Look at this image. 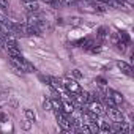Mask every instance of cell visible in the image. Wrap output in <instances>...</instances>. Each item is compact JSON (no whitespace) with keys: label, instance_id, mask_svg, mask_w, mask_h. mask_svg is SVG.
Returning <instances> with one entry per match:
<instances>
[{"label":"cell","instance_id":"cell-1","mask_svg":"<svg viewBox=\"0 0 134 134\" xmlns=\"http://www.w3.org/2000/svg\"><path fill=\"white\" fill-rule=\"evenodd\" d=\"M8 58H10V63L13 65V68L16 71H22V73H33L35 71V66L29 60H25L21 54L19 55H10Z\"/></svg>","mask_w":134,"mask_h":134},{"label":"cell","instance_id":"cell-2","mask_svg":"<svg viewBox=\"0 0 134 134\" xmlns=\"http://www.w3.org/2000/svg\"><path fill=\"white\" fill-rule=\"evenodd\" d=\"M106 114L109 115V118H110L112 121H125V115L121 114L120 109H117V106L107 107V109H106Z\"/></svg>","mask_w":134,"mask_h":134},{"label":"cell","instance_id":"cell-3","mask_svg":"<svg viewBox=\"0 0 134 134\" xmlns=\"http://www.w3.org/2000/svg\"><path fill=\"white\" fill-rule=\"evenodd\" d=\"M63 87L68 90V92H71L73 95H77V93H81V92H82V90H81V85H79L74 79H65Z\"/></svg>","mask_w":134,"mask_h":134},{"label":"cell","instance_id":"cell-4","mask_svg":"<svg viewBox=\"0 0 134 134\" xmlns=\"http://www.w3.org/2000/svg\"><path fill=\"white\" fill-rule=\"evenodd\" d=\"M88 110H92V112H93V114H96L98 117L106 115V107H104L99 101H92V103L88 104Z\"/></svg>","mask_w":134,"mask_h":134},{"label":"cell","instance_id":"cell-5","mask_svg":"<svg viewBox=\"0 0 134 134\" xmlns=\"http://www.w3.org/2000/svg\"><path fill=\"white\" fill-rule=\"evenodd\" d=\"M104 93L115 103V106H118V104H123V95L121 93H118V92H115V90H112V88H107V90H104Z\"/></svg>","mask_w":134,"mask_h":134},{"label":"cell","instance_id":"cell-6","mask_svg":"<svg viewBox=\"0 0 134 134\" xmlns=\"http://www.w3.org/2000/svg\"><path fill=\"white\" fill-rule=\"evenodd\" d=\"M24 8L29 13H38V2L36 0H24Z\"/></svg>","mask_w":134,"mask_h":134},{"label":"cell","instance_id":"cell-7","mask_svg":"<svg viewBox=\"0 0 134 134\" xmlns=\"http://www.w3.org/2000/svg\"><path fill=\"white\" fill-rule=\"evenodd\" d=\"M117 66H118V70L123 73V74H126V76H132V68H131V65H128L126 62H117Z\"/></svg>","mask_w":134,"mask_h":134},{"label":"cell","instance_id":"cell-8","mask_svg":"<svg viewBox=\"0 0 134 134\" xmlns=\"http://www.w3.org/2000/svg\"><path fill=\"white\" fill-rule=\"evenodd\" d=\"M79 101H81L82 104H90V103L95 101V99H93V95H92V93H88V92H81V93H79Z\"/></svg>","mask_w":134,"mask_h":134},{"label":"cell","instance_id":"cell-9","mask_svg":"<svg viewBox=\"0 0 134 134\" xmlns=\"http://www.w3.org/2000/svg\"><path fill=\"white\" fill-rule=\"evenodd\" d=\"M62 110L66 115H70L71 112H74V104L71 101H62Z\"/></svg>","mask_w":134,"mask_h":134},{"label":"cell","instance_id":"cell-10","mask_svg":"<svg viewBox=\"0 0 134 134\" xmlns=\"http://www.w3.org/2000/svg\"><path fill=\"white\" fill-rule=\"evenodd\" d=\"M98 123V128H99V132H110L112 131V126L109 125V121H96Z\"/></svg>","mask_w":134,"mask_h":134},{"label":"cell","instance_id":"cell-11","mask_svg":"<svg viewBox=\"0 0 134 134\" xmlns=\"http://www.w3.org/2000/svg\"><path fill=\"white\" fill-rule=\"evenodd\" d=\"M96 36H98L99 40L107 38V36H109V29H107V27H104V25H103V27H99V29L96 30Z\"/></svg>","mask_w":134,"mask_h":134},{"label":"cell","instance_id":"cell-12","mask_svg":"<svg viewBox=\"0 0 134 134\" xmlns=\"http://www.w3.org/2000/svg\"><path fill=\"white\" fill-rule=\"evenodd\" d=\"M24 115H25V118H27V120H30L32 123L36 120V115H35V112H33L32 109H24Z\"/></svg>","mask_w":134,"mask_h":134},{"label":"cell","instance_id":"cell-13","mask_svg":"<svg viewBox=\"0 0 134 134\" xmlns=\"http://www.w3.org/2000/svg\"><path fill=\"white\" fill-rule=\"evenodd\" d=\"M43 109H44V110H52V109H54L52 99H44V101H43Z\"/></svg>","mask_w":134,"mask_h":134},{"label":"cell","instance_id":"cell-14","mask_svg":"<svg viewBox=\"0 0 134 134\" xmlns=\"http://www.w3.org/2000/svg\"><path fill=\"white\" fill-rule=\"evenodd\" d=\"M71 74H73V77H76V79H81V77H84V74H82L79 70H73V71H71Z\"/></svg>","mask_w":134,"mask_h":134},{"label":"cell","instance_id":"cell-15","mask_svg":"<svg viewBox=\"0 0 134 134\" xmlns=\"http://www.w3.org/2000/svg\"><path fill=\"white\" fill-rule=\"evenodd\" d=\"M96 82H98L99 87H103V88L106 87V79H104V77H96Z\"/></svg>","mask_w":134,"mask_h":134},{"label":"cell","instance_id":"cell-16","mask_svg":"<svg viewBox=\"0 0 134 134\" xmlns=\"http://www.w3.org/2000/svg\"><path fill=\"white\" fill-rule=\"evenodd\" d=\"M40 79H41L43 82H46V84H49V79H51V76H44V74H41V76H40Z\"/></svg>","mask_w":134,"mask_h":134},{"label":"cell","instance_id":"cell-17","mask_svg":"<svg viewBox=\"0 0 134 134\" xmlns=\"http://www.w3.org/2000/svg\"><path fill=\"white\" fill-rule=\"evenodd\" d=\"M30 126H32V121L25 118V121H24V129H30Z\"/></svg>","mask_w":134,"mask_h":134},{"label":"cell","instance_id":"cell-18","mask_svg":"<svg viewBox=\"0 0 134 134\" xmlns=\"http://www.w3.org/2000/svg\"><path fill=\"white\" fill-rule=\"evenodd\" d=\"M8 120V117L3 114V112H0V123H3V121H7Z\"/></svg>","mask_w":134,"mask_h":134},{"label":"cell","instance_id":"cell-19","mask_svg":"<svg viewBox=\"0 0 134 134\" xmlns=\"http://www.w3.org/2000/svg\"><path fill=\"white\" fill-rule=\"evenodd\" d=\"M8 7V0H0V8H7Z\"/></svg>","mask_w":134,"mask_h":134},{"label":"cell","instance_id":"cell-20","mask_svg":"<svg viewBox=\"0 0 134 134\" xmlns=\"http://www.w3.org/2000/svg\"><path fill=\"white\" fill-rule=\"evenodd\" d=\"M96 11H99V13H104V11H106V8H104L103 5H98V7H96Z\"/></svg>","mask_w":134,"mask_h":134},{"label":"cell","instance_id":"cell-21","mask_svg":"<svg viewBox=\"0 0 134 134\" xmlns=\"http://www.w3.org/2000/svg\"><path fill=\"white\" fill-rule=\"evenodd\" d=\"M71 21H73V24H74V25H77V24H79V19H77V18H73Z\"/></svg>","mask_w":134,"mask_h":134},{"label":"cell","instance_id":"cell-22","mask_svg":"<svg viewBox=\"0 0 134 134\" xmlns=\"http://www.w3.org/2000/svg\"><path fill=\"white\" fill-rule=\"evenodd\" d=\"M5 36V33H3V29H2V25H0V38H3Z\"/></svg>","mask_w":134,"mask_h":134},{"label":"cell","instance_id":"cell-23","mask_svg":"<svg viewBox=\"0 0 134 134\" xmlns=\"http://www.w3.org/2000/svg\"><path fill=\"white\" fill-rule=\"evenodd\" d=\"M98 2H104V3H106V2H107V0H98Z\"/></svg>","mask_w":134,"mask_h":134}]
</instances>
